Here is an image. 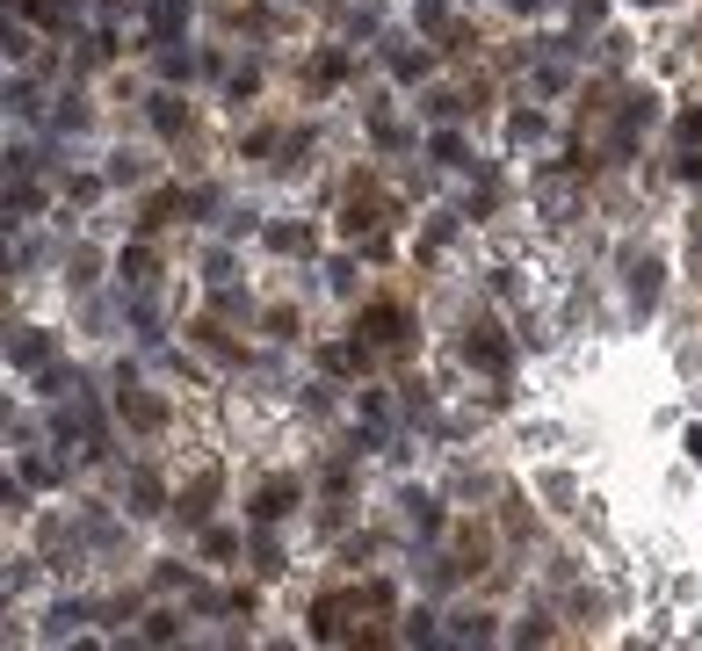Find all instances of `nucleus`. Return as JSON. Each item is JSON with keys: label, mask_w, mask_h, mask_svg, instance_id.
I'll return each instance as SVG.
<instances>
[{"label": "nucleus", "mask_w": 702, "mask_h": 651, "mask_svg": "<svg viewBox=\"0 0 702 651\" xmlns=\"http://www.w3.org/2000/svg\"><path fill=\"white\" fill-rule=\"evenodd\" d=\"M362 340H399V312L391 304L384 312H362Z\"/></svg>", "instance_id": "nucleus-1"}, {"label": "nucleus", "mask_w": 702, "mask_h": 651, "mask_svg": "<svg viewBox=\"0 0 702 651\" xmlns=\"http://www.w3.org/2000/svg\"><path fill=\"white\" fill-rule=\"evenodd\" d=\"M283 507H290V485H268V492H261V507H254V514H261V521H276Z\"/></svg>", "instance_id": "nucleus-2"}, {"label": "nucleus", "mask_w": 702, "mask_h": 651, "mask_svg": "<svg viewBox=\"0 0 702 651\" xmlns=\"http://www.w3.org/2000/svg\"><path fill=\"white\" fill-rule=\"evenodd\" d=\"M152 123H160V131H181V102L160 95V102H152Z\"/></svg>", "instance_id": "nucleus-3"}, {"label": "nucleus", "mask_w": 702, "mask_h": 651, "mask_svg": "<svg viewBox=\"0 0 702 651\" xmlns=\"http://www.w3.org/2000/svg\"><path fill=\"white\" fill-rule=\"evenodd\" d=\"M152 29H181V0H160V8H152Z\"/></svg>", "instance_id": "nucleus-4"}, {"label": "nucleus", "mask_w": 702, "mask_h": 651, "mask_svg": "<svg viewBox=\"0 0 702 651\" xmlns=\"http://www.w3.org/2000/svg\"><path fill=\"white\" fill-rule=\"evenodd\" d=\"M124 413H131L138 427H152V420H160V406H152V398H124Z\"/></svg>", "instance_id": "nucleus-5"}, {"label": "nucleus", "mask_w": 702, "mask_h": 651, "mask_svg": "<svg viewBox=\"0 0 702 651\" xmlns=\"http://www.w3.org/2000/svg\"><path fill=\"white\" fill-rule=\"evenodd\" d=\"M688 449H695V463H702V427H695V434H688Z\"/></svg>", "instance_id": "nucleus-6"}]
</instances>
